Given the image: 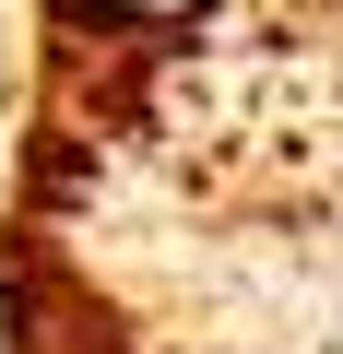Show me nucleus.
Wrapping results in <instances>:
<instances>
[{
    "instance_id": "f257e3e1",
    "label": "nucleus",
    "mask_w": 343,
    "mask_h": 354,
    "mask_svg": "<svg viewBox=\"0 0 343 354\" xmlns=\"http://www.w3.org/2000/svg\"><path fill=\"white\" fill-rule=\"evenodd\" d=\"M60 24H95V36H118V48H142V36H178V24H202L213 0H48Z\"/></svg>"
}]
</instances>
